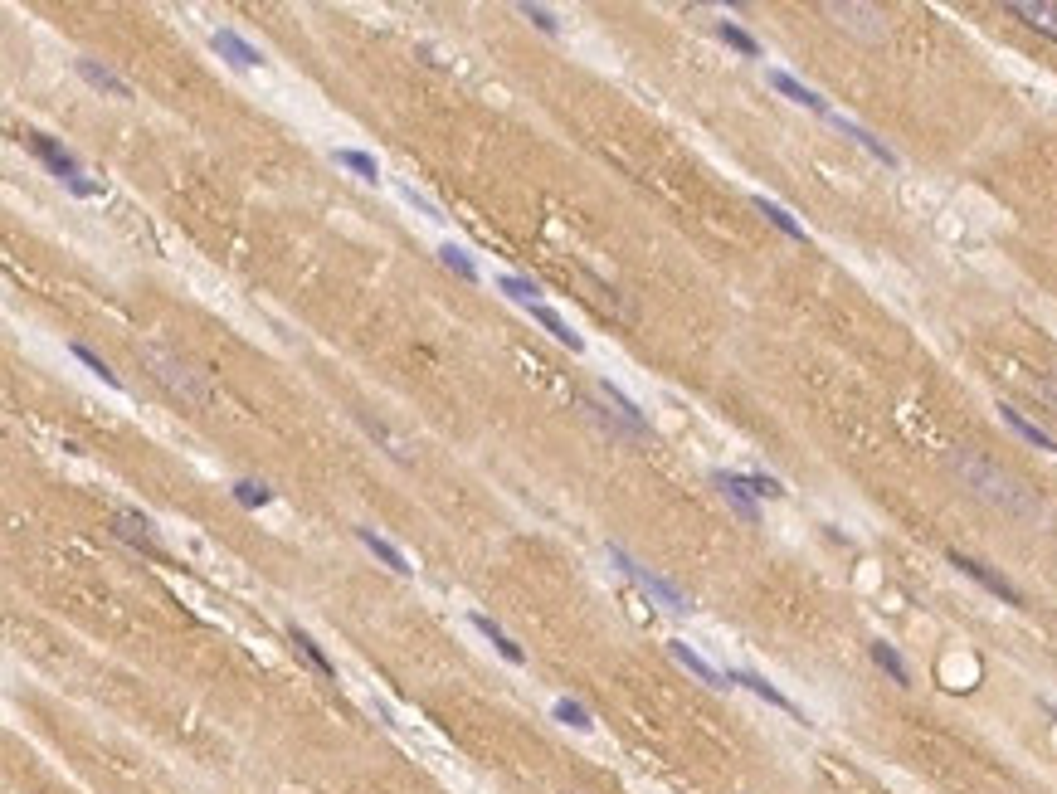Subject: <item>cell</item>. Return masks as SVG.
Returning <instances> with one entry per match:
<instances>
[{
	"label": "cell",
	"mask_w": 1057,
	"mask_h": 794,
	"mask_svg": "<svg viewBox=\"0 0 1057 794\" xmlns=\"http://www.w3.org/2000/svg\"><path fill=\"white\" fill-rule=\"evenodd\" d=\"M726 682H736V687H746V692H755L760 702H770V707H780V712H790L794 721H804V712L794 707V702H790V697H785V692H780V687H775V682H765V678H760V673H741V668H736V673H726Z\"/></svg>",
	"instance_id": "obj_10"
},
{
	"label": "cell",
	"mask_w": 1057,
	"mask_h": 794,
	"mask_svg": "<svg viewBox=\"0 0 1057 794\" xmlns=\"http://www.w3.org/2000/svg\"><path fill=\"white\" fill-rule=\"evenodd\" d=\"M868 653H872V663H877V668H882L887 678L897 682V687H911V668H906V663H902V653H897L892 643L872 639V643H868Z\"/></svg>",
	"instance_id": "obj_18"
},
{
	"label": "cell",
	"mask_w": 1057,
	"mask_h": 794,
	"mask_svg": "<svg viewBox=\"0 0 1057 794\" xmlns=\"http://www.w3.org/2000/svg\"><path fill=\"white\" fill-rule=\"evenodd\" d=\"M210 44L225 54L234 69H259V64H264V54H259V49H254V44H249L244 35H234V30H215V35H210Z\"/></svg>",
	"instance_id": "obj_11"
},
{
	"label": "cell",
	"mask_w": 1057,
	"mask_h": 794,
	"mask_svg": "<svg viewBox=\"0 0 1057 794\" xmlns=\"http://www.w3.org/2000/svg\"><path fill=\"white\" fill-rule=\"evenodd\" d=\"M950 566H960L965 575H970V580H980L984 590H989V595H999L1004 605H1023L1019 590H1014V585H1009V580H1004L999 570H989L984 561H975V556H960V551H955V556H950Z\"/></svg>",
	"instance_id": "obj_7"
},
{
	"label": "cell",
	"mask_w": 1057,
	"mask_h": 794,
	"mask_svg": "<svg viewBox=\"0 0 1057 794\" xmlns=\"http://www.w3.org/2000/svg\"><path fill=\"white\" fill-rule=\"evenodd\" d=\"M142 361L151 366V376L161 380L181 405H190V410H205L210 405V385H205V376L200 371H190L181 356H171V351H161V346H147L142 351Z\"/></svg>",
	"instance_id": "obj_2"
},
{
	"label": "cell",
	"mask_w": 1057,
	"mask_h": 794,
	"mask_svg": "<svg viewBox=\"0 0 1057 794\" xmlns=\"http://www.w3.org/2000/svg\"><path fill=\"white\" fill-rule=\"evenodd\" d=\"M234 502H239V507H268L273 492H268L264 483H249V478H244V483H234Z\"/></svg>",
	"instance_id": "obj_30"
},
{
	"label": "cell",
	"mask_w": 1057,
	"mask_h": 794,
	"mask_svg": "<svg viewBox=\"0 0 1057 794\" xmlns=\"http://www.w3.org/2000/svg\"><path fill=\"white\" fill-rule=\"evenodd\" d=\"M517 10L527 15V20H531V25H536V30H541V35H556V30H561V20H556V15H551L546 5H531V0H522Z\"/></svg>",
	"instance_id": "obj_31"
},
{
	"label": "cell",
	"mask_w": 1057,
	"mask_h": 794,
	"mask_svg": "<svg viewBox=\"0 0 1057 794\" xmlns=\"http://www.w3.org/2000/svg\"><path fill=\"white\" fill-rule=\"evenodd\" d=\"M25 147L54 171V181L59 186H69L74 195H83V200H93V195H103V186L98 181H83V171H78V156L74 152H64L54 137H44V132H25Z\"/></svg>",
	"instance_id": "obj_3"
},
{
	"label": "cell",
	"mask_w": 1057,
	"mask_h": 794,
	"mask_svg": "<svg viewBox=\"0 0 1057 794\" xmlns=\"http://www.w3.org/2000/svg\"><path fill=\"white\" fill-rule=\"evenodd\" d=\"M712 483L721 488V497L741 512V522H751V527H760V507H755V488H751V478H741V473H712Z\"/></svg>",
	"instance_id": "obj_6"
},
{
	"label": "cell",
	"mask_w": 1057,
	"mask_h": 794,
	"mask_svg": "<svg viewBox=\"0 0 1057 794\" xmlns=\"http://www.w3.org/2000/svg\"><path fill=\"white\" fill-rule=\"evenodd\" d=\"M755 210H760V215H765L770 225L780 229V234H790V239H809V234H804V225L794 220V215H790V210H785V205H775L770 195H755Z\"/></svg>",
	"instance_id": "obj_22"
},
{
	"label": "cell",
	"mask_w": 1057,
	"mask_h": 794,
	"mask_svg": "<svg viewBox=\"0 0 1057 794\" xmlns=\"http://www.w3.org/2000/svg\"><path fill=\"white\" fill-rule=\"evenodd\" d=\"M468 624H473V629H478V634H483V639H488L492 648H497V653H502V658L512 663V668H522V663H527V653H522V643H512V639H507V634H502V629L492 624L488 614H473Z\"/></svg>",
	"instance_id": "obj_13"
},
{
	"label": "cell",
	"mask_w": 1057,
	"mask_h": 794,
	"mask_svg": "<svg viewBox=\"0 0 1057 794\" xmlns=\"http://www.w3.org/2000/svg\"><path fill=\"white\" fill-rule=\"evenodd\" d=\"M113 531L122 536V541H132L137 551H147V556H156V561H166V551H161V541H156V531H151V522L142 517V512H117Z\"/></svg>",
	"instance_id": "obj_8"
},
{
	"label": "cell",
	"mask_w": 1057,
	"mask_h": 794,
	"mask_svg": "<svg viewBox=\"0 0 1057 794\" xmlns=\"http://www.w3.org/2000/svg\"><path fill=\"white\" fill-rule=\"evenodd\" d=\"M950 473L960 478V488H970L980 502L1009 512V517H1019V522H1038V517H1043L1038 492L1023 488V478H1014L1009 468H999L994 458H984L980 449H955V454H950Z\"/></svg>",
	"instance_id": "obj_1"
},
{
	"label": "cell",
	"mask_w": 1057,
	"mask_h": 794,
	"mask_svg": "<svg viewBox=\"0 0 1057 794\" xmlns=\"http://www.w3.org/2000/svg\"><path fill=\"white\" fill-rule=\"evenodd\" d=\"M999 415H1004V424H1009L1019 439H1028L1033 449H1048V454H1057V439H1053V434H1048V429H1038L1033 419H1023L1014 405H999Z\"/></svg>",
	"instance_id": "obj_14"
},
{
	"label": "cell",
	"mask_w": 1057,
	"mask_h": 794,
	"mask_svg": "<svg viewBox=\"0 0 1057 794\" xmlns=\"http://www.w3.org/2000/svg\"><path fill=\"white\" fill-rule=\"evenodd\" d=\"M1004 10H1009V15H1019L1023 25H1033V30H1043V35H1057V5H1033V0H1009Z\"/></svg>",
	"instance_id": "obj_16"
},
{
	"label": "cell",
	"mask_w": 1057,
	"mask_h": 794,
	"mask_svg": "<svg viewBox=\"0 0 1057 794\" xmlns=\"http://www.w3.org/2000/svg\"><path fill=\"white\" fill-rule=\"evenodd\" d=\"M833 122H838V127H843V132H848V137H853V142H858L863 152H872V156H877L882 166H897V152H892V147H882V142L872 137L868 127H858V122H848V117H838V113H833Z\"/></svg>",
	"instance_id": "obj_21"
},
{
	"label": "cell",
	"mask_w": 1057,
	"mask_h": 794,
	"mask_svg": "<svg viewBox=\"0 0 1057 794\" xmlns=\"http://www.w3.org/2000/svg\"><path fill=\"white\" fill-rule=\"evenodd\" d=\"M78 74L88 78L93 88H103V93H113V98H132V88L122 83V78L113 74V69H103V64H93V59H78Z\"/></svg>",
	"instance_id": "obj_23"
},
{
	"label": "cell",
	"mask_w": 1057,
	"mask_h": 794,
	"mask_svg": "<svg viewBox=\"0 0 1057 794\" xmlns=\"http://www.w3.org/2000/svg\"><path fill=\"white\" fill-rule=\"evenodd\" d=\"M332 161H337V166H346V171H356L361 181H380V166H376V156H371V152H356V147H337V152H332Z\"/></svg>",
	"instance_id": "obj_24"
},
{
	"label": "cell",
	"mask_w": 1057,
	"mask_h": 794,
	"mask_svg": "<svg viewBox=\"0 0 1057 794\" xmlns=\"http://www.w3.org/2000/svg\"><path fill=\"white\" fill-rule=\"evenodd\" d=\"M531 317H536V322H541V327H546V332H551V337L561 341V346H570V351H585V341L575 337V332H570L566 322H561V312H556V307H546V303H531L527 307Z\"/></svg>",
	"instance_id": "obj_19"
},
{
	"label": "cell",
	"mask_w": 1057,
	"mask_h": 794,
	"mask_svg": "<svg viewBox=\"0 0 1057 794\" xmlns=\"http://www.w3.org/2000/svg\"><path fill=\"white\" fill-rule=\"evenodd\" d=\"M717 35L736 49V54H746V59H760V39L751 35V30H741V25H731V20H717Z\"/></svg>",
	"instance_id": "obj_25"
},
{
	"label": "cell",
	"mask_w": 1057,
	"mask_h": 794,
	"mask_svg": "<svg viewBox=\"0 0 1057 794\" xmlns=\"http://www.w3.org/2000/svg\"><path fill=\"white\" fill-rule=\"evenodd\" d=\"M1038 390H1043V395H1048V400L1057 405V380H1038Z\"/></svg>",
	"instance_id": "obj_33"
},
{
	"label": "cell",
	"mask_w": 1057,
	"mask_h": 794,
	"mask_svg": "<svg viewBox=\"0 0 1057 794\" xmlns=\"http://www.w3.org/2000/svg\"><path fill=\"white\" fill-rule=\"evenodd\" d=\"M824 15H833L843 30H853V35L863 39H887V20H882V10L877 5H824Z\"/></svg>",
	"instance_id": "obj_5"
},
{
	"label": "cell",
	"mask_w": 1057,
	"mask_h": 794,
	"mask_svg": "<svg viewBox=\"0 0 1057 794\" xmlns=\"http://www.w3.org/2000/svg\"><path fill=\"white\" fill-rule=\"evenodd\" d=\"M356 536H361V546H366L371 556H380V561L395 570V575H410V570H415L410 561H405V551H400V546H390V541H385V536H376L371 527H356Z\"/></svg>",
	"instance_id": "obj_15"
},
{
	"label": "cell",
	"mask_w": 1057,
	"mask_h": 794,
	"mask_svg": "<svg viewBox=\"0 0 1057 794\" xmlns=\"http://www.w3.org/2000/svg\"><path fill=\"white\" fill-rule=\"evenodd\" d=\"M600 395H604V400H609V405H614V415H619V424H624L629 434H639V439H648V419L639 415V405H634L629 395H619L614 385H600Z\"/></svg>",
	"instance_id": "obj_17"
},
{
	"label": "cell",
	"mask_w": 1057,
	"mask_h": 794,
	"mask_svg": "<svg viewBox=\"0 0 1057 794\" xmlns=\"http://www.w3.org/2000/svg\"><path fill=\"white\" fill-rule=\"evenodd\" d=\"M609 561H614V566L624 570V575H629V580L639 585L643 595H653L658 605H668V609H673V614H687V609H692V600L682 595V590H678V585H673V580H668V575H658V570L639 566V561H634V556H629L624 546H609Z\"/></svg>",
	"instance_id": "obj_4"
},
{
	"label": "cell",
	"mask_w": 1057,
	"mask_h": 794,
	"mask_svg": "<svg viewBox=\"0 0 1057 794\" xmlns=\"http://www.w3.org/2000/svg\"><path fill=\"white\" fill-rule=\"evenodd\" d=\"M497 288H502L512 303H522V307H531V303H536V293H541L531 278H512V273H507V278H497Z\"/></svg>",
	"instance_id": "obj_29"
},
{
	"label": "cell",
	"mask_w": 1057,
	"mask_h": 794,
	"mask_svg": "<svg viewBox=\"0 0 1057 794\" xmlns=\"http://www.w3.org/2000/svg\"><path fill=\"white\" fill-rule=\"evenodd\" d=\"M69 351H74L78 361H83V366H88L93 376L103 380V385H113V390H122V380H117V371H113V366H108V361H103V356H98V351H93V346H83V341H74Z\"/></svg>",
	"instance_id": "obj_26"
},
{
	"label": "cell",
	"mask_w": 1057,
	"mask_h": 794,
	"mask_svg": "<svg viewBox=\"0 0 1057 794\" xmlns=\"http://www.w3.org/2000/svg\"><path fill=\"white\" fill-rule=\"evenodd\" d=\"M668 653H673V658H678V663H682V668H687V673H692L697 682H707V687H731V682H726V673H717V668H712V663H707L702 653H692V648H687L682 639L668 643Z\"/></svg>",
	"instance_id": "obj_12"
},
{
	"label": "cell",
	"mask_w": 1057,
	"mask_h": 794,
	"mask_svg": "<svg viewBox=\"0 0 1057 794\" xmlns=\"http://www.w3.org/2000/svg\"><path fill=\"white\" fill-rule=\"evenodd\" d=\"M439 259H444V268H453L463 283H478V264H473V259H468L458 244H444V249H439Z\"/></svg>",
	"instance_id": "obj_28"
},
{
	"label": "cell",
	"mask_w": 1057,
	"mask_h": 794,
	"mask_svg": "<svg viewBox=\"0 0 1057 794\" xmlns=\"http://www.w3.org/2000/svg\"><path fill=\"white\" fill-rule=\"evenodd\" d=\"M551 712H556V721H566V726H575V731H590V726H595V717H590L575 697H556V707H551Z\"/></svg>",
	"instance_id": "obj_27"
},
{
	"label": "cell",
	"mask_w": 1057,
	"mask_h": 794,
	"mask_svg": "<svg viewBox=\"0 0 1057 794\" xmlns=\"http://www.w3.org/2000/svg\"><path fill=\"white\" fill-rule=\"evenodd\" d=\"M755 497H785V488H780V478H770V473H755L751 478Z\"/></svg>",
	"instance_id": "obj_32"
},
{
	"label": "cell",
	"mask_w": 1057,
	"mask_h": 794,
	"mask_svg": "<svg viewBox=\"0 0 1057 794\" xmlns=\"http://www.w3.org/2000/svg\"><path fill=\"white\" fill-rule=\"evenodd\" d=\"M770 88L775 93H785L790 103H799V108H809V113H824V117H833V108H829V98H819L809 83H799L794 74H785V69H770Z\"/></svg>",
	"instance_id": "obj_9"
},
{
	"label": "cell",
	"mask_w": 1057,
	"mask_h": 794,
	"mask_svg": "<svg viewBox=\"0 0 1057 794\" xmlns=\"http://www.w3.org/2000/svg\"><path fill=\"white\" fill-rule=\"evenodd\" d=\"M288 639H293V648H298V653H302V658H307V663H312V668H317V673H322V678H337V668H332V658L322 653V643L312 639L307 629H298V624H293V629H288Z\"/></svg>",
	"instance_id": "obj_20"
}]
</instances>
